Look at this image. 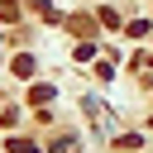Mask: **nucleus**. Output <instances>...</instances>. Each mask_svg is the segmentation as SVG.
I'll return each instance as SVG.
<instances>
[{
  "instance_id": "nucleus-1",
  "label": "nucleus",
  "mask_w": 153,
  "mask_h": 153,
  "mask_svg": "<svg viewBox=\"0 0 153 153\" xmlns=\"http://www.w3.org/2000/svg\"><path fill=\"white\" fill-rule=\"evenodd\" d=\"M10 153H38V143H29V139H14V143H10Z\"/></svg>"
}]
</instances>
